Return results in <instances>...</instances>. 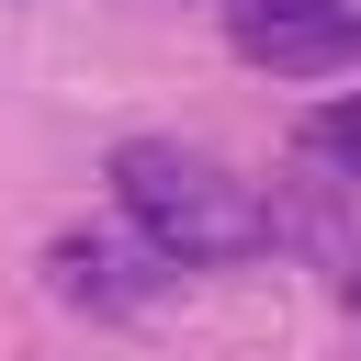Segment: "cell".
Instances as JSON below:
<instances>
[{
	"label": "cell",
	"mask_w": 361,
	"mask_h": 361,
	"mask_svg": "<svg viewBox=\"0 0 361 361\" xmlns=\"http://www.w3.org/2000/svg\"><path fill=\"white\" fill-rule=\"evenodd\" d=\"M45 282H56V305H79V316H147V305L169 293V259H158L135 226H68V237L45 248Z\"/></svg>",
	"instance_id": "3957f363"
},
{
	"label": "cell",
	"mask_w": 361,
	"mask_h": 361,
	"mask_svg": "<svg viewBox=\"0 0 361 361\" xmlns=\"http://www.w3.org/2000/svg\"><path fill=\"white\" fill-rule=\"evenodd\" d=\"M226 34L271 79H361V0H226Z\"/></svg>",
	"instance_id": "7a4b0ae2"
},
{
	"label": "cell",
	"mask_w": 361,
	"mask_h": 361,
	"mask_svg": "<svg viewBox=\"0 0 361 361\" xmlns=\"http://www.w3.org/2000/svg\"><path fill=\"white\" fill-rule=\"evenodd\" d=\"M113 203H124V226H135L169 271H237V259L271 248L259 192H248L226 158L180 147V135H124V147H113Z\"/></svg>",
	"instance_id": "6da1fadb"
},
{
	"label": "cell",
	"mask_w": 361,
	"mask_h": 361,
	"mask_svg": "<svg viewBox=\"0 0 361 361\" xmlns=\"http://www.w3.org/2000/svg\"><path fill=\"white\" fill-rule=\"evenodd\" d=\"M259 214H271V237H282L338 305H361V192H350V180H327V169H316V180H282Z\"/></svg>",
	"instance_id": "277c9868"
},
{
	"label": "cell",
	"mask_w": 361,
	"mask_h": 361,
	"mask_svg": "<svg viewBox=\"0 0 361 361\" xmlns=\"http://www.w3.org/2000/svg\"><path fill=\"white\" fill-rule=\"evenodd\" d=\"M293 147H305V169H327V180H350V192H361V90L316 102V113L293 124Z\"/></svg>",
	"instance_id": "5b68a950"
}]
</instances>
